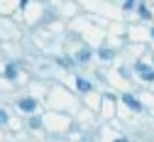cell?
<instances>
[{
  "mask_svg": "<svg viewBox=\"0 0 154 142\" xmlns=\"http://www.w3.org/2000/svg\"><path fill=\"white\" fill-rule=\"evenodd\" d=\"M122 100H125V106H127V108H132V110H142V103H140V100L134 98L132 93H125Z\"/></svg>",
  "mask_w": 154,
  "mask_h": 142,
  "instance_id": "6da1fadb",
  "label": "cell"
},
{
  "mask_svg": "<svg viewBox=\"0 0 154 142\" xmlns=\"http://www.w3.org/2000/svg\"><path fill=\"white\" fill-rule=\"evenodd\" d=\"M17 106H20V110H25V113H32L37 108V100L34 98H22V100H17Z\"/></svg>",
  "mask_w": 154,
  "mask_h": 142,
  "instance_id": "7a4b0ae2",
  "label": "cell"
},
{
  "mask_svg": "<svg viewBox=\"0 0 154 142\" xmlns=\"http://www.w3.org/2000/svg\"><path fill=\"white\" fill-rule=\"evenodd\" d=\"M134 69H137L142 76H144V81H154V71L147 66V64H137V66H134Z\"/></svg>",
  "mask_w": 154,
  "mask_h": 142,
  "instance_id": "3957f363",
  "label": "cell"
},
{
  "mask_svg": "<svg viewBox=\"0 0 154 142\" xmlns=\"http://www.w3.org/2000/svg\"><path fill=\"white\" fill-rule=\"evenodd\" d=\"M88 59H91V49H81L79 54H76V62H81V64L88 62Z\"/></svg>",
  "mask_w": 154,
  "mask_h": 142,
  "instance_id": "277c9868",
  "label": "cell"
},
{
  "mask_svg": "<svg viewBox=\"0 0 154 142\" xmlns=\"http://www.w3.org/2000/svg\"><path fill=\"white\" fill-rule=\"evenodd\" d=\"M15 74H17V62L8 64V69H5V76H8V78H15Z\"/></svg>",
  "mask_w": 154,
  "mask_h": 142,
  "instance_id": "5b68a950",
  "label": "cell"
},
{
  "mask_svg": "<svg viewBox=\"0 0 154 142\" xmlns=\"http://www.w3.org/2000/svg\"><path fill=\"white\" fill-rule=\"evenodd\" d=\"M76 86H79V91H83V93H86V91H91V84H88L86 78H79V81H76Z\"/></svg>",
  "mask_w": 154,
  "mask_h": 142,
  "instance_id": "8992f818",
  "label": "cell"
},
{
  "mask_svg": "<svg viewBox=\"0 0 154 142\" xmlns=\"http://www.w3.org/2000/svg\"><path fill=\"white\" fill-rule=\"evenodd\" d=\"M39 125H42V123H39V118H32V120H29V128H34V130H37Z\"/></svg>",
  "mask_w": 154,
  "mask_h": 142,
  "instance_id": "52a82bcc",
  "label": "cell"
},
{
  "mask_svg": "<svg viewBox=\"0 0 154 142\" xmlns=\"http://www.w3.org/2000/svg\"><path fill=\"white\" fill-rule=\"evenodd\" d=\"M100 56H103V59H112V52H110V49H103Z\"/></svg>",
  "mask_w": 154,
  "mask_h": 142,
  "instance_id": "ba28073f",
  "label": "cell"
},
{
  "mask_svg": "<svg viewBox=\"0 0 154 142\" xmlns=\"http://www.w3.org/2000/svg\"><path fill=\"white\" fill-rule=\"evenodd\" d=\"M3 123H8V113H5V110H0V125H3Z\"/></svg>",
  "mask_w": 154,
  "mask_h": 142,
  "instance_id": "9c48e42d",
  "label": "cell"
},
{
  "mask_svg": "<svg viewBox=\"0 0 154 142\" xmlns=\"http://www.w3.org/2000/svg\"><path fill=\"white\" fill-rule=\"evenodd\" d=\"M115 142H127V140H125V137H120V140H115Z\"/></svg>",
  "mask_w": 154,
  "mask_h": 142,
  "instance_id": "30bf717a",
  "label": "cell"
},
{
  "mask_svg": "<svg viewBox=\"0 0 154 142\" xmlns=\"http://www.w3.org/2000/svg\"><path fill=\"white\" fill-rule=\"evenodd\" d=\"M152 34H154V27H152Z\"/></svg>",
  "mask_w": 154,
  "mask_h": 142,
  "instance_id": "8fae6325",
  "label": "cell"
}]
</instances>
